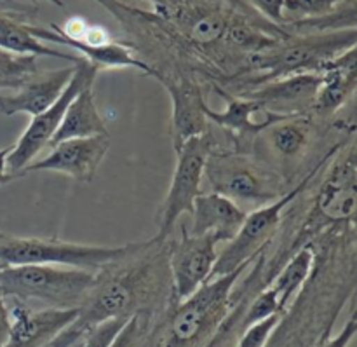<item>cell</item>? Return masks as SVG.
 Here are the masks:
<instances>
[{
  "label": "cell",
  "instance_id": "obj_1",
  "mask_svg": "<svg viewBox=\"0 0 357 347\" xmlns=\"http://www.w3.org/2000/svg\"><path fill=\"white\" fill-rule=\"evenodd\" d=\"M167 248V241L153 237L126 258L98 271L77 321L89 328L110 318L135 314L149 318L157 311L164 313L173 304Z\"/></svg>",
  "mask_w": 357,
  "mask_h": 347
},
{
  "label": "cell",
  "instance_id": "obj_2",
  "mask_svg": "<svg viewBox=\"0 0 357 347\" xmlns=\"http://www.w3.org/2000/svg\"><path fill=\"white\" fill-rule=\"evenodd\" d=\"M174 34L183 38L209 73V80L225 87L246 75L250 59L234 51L230 34L244 21L261 17L244 0H145Z\"/></svg>",
  "mask_w": 357,
  "mask_h": 347
},
{
  "label": "cell",
  "instance_id": "obj_3",
  "mask_svg": "<svg viewBox=\"0 0 357 347\" xmlns=\"http://www.w3.org/2000/svg\"><path fill=\"white\" fill-rule=\"evenodd\" d=\"M357 44V28L316 34H291L272 47L251 56L246 75L232 80L225 91L241 94L268 80L296 73H319L331 59Z\"/></svg>",
  "mask_w": 357,
  "mask_h": 347
},
{
  "label": "cell",
  "instance_id": "obj_4",
  "mask_svg": "<svg viewBox=\"0 0 357 347\" xmlns=\"http://www.w3.org/2000/svg\"><path fill=\"white\" fill-rule=\"evenodd\" d=\"M251 264L209 279L190 297L171 304L162 313V323L153 332L152 347L208 346L229 318L234 288Z\"/></svg>",
  "mask_w": 357,
  "mask_h": 347
},
{
  "label": "cell",
  "instance_id": "obj_5",
  "mask_svg": "<svg viewBox=\"0 0 357 347\" xmlns=\"http://www.w3.org/2000/svg\"><path fill=\"white\" fill-rule=\"evenodd\" d=\"M96 283V272L65 265H6L0 290L6 297L52 309H80Z\"/></svg>",
  "mask_w": 357,
  "mask_h": 347
},
{
  "label": "cell",
  "instance_id": "obj_6",
  "mask_svg": "<svg viewBox=\"0 0 357 347\" xmlns=\"http://www.w3.org/2000/svg\"><path fill=\"white\" fill-rule=\"evenodd\" d=\"M213 192L236 202L243 212L267 206L288 192V184L257 157L213 150L204 168Z\"/></svg>",
  "mask_w": 357,
  "mask_h": 347
},
{
  "label": "cell",
  "instance_id": "obj_7",
  "mask_svg": "<svg viewBox=\"0 0 357 347\" xmlns=\"http://www.w3.org/2000/svg\"><path fill=\"white\" fill-rule=\"evenodd\" d=\"M142 243L121 246L80 244L56 237H13L0 239V262L6 265H65L98 272L131 255Z\"/></svg>",
  "mask_w": 357,
  "mask_h": 347
},
{
  "label": "cell",
  "instance_id": "obj_8",
  "mask_svg": "<svg viewBox=\"0 0 357 347\" xmlns=\"http://www.w3.org/2000/svg\"><path fill=\"white\" fill-rule=\"evenodd\" d=\"M344 147V142L335 145L305 177L302 178L296 187H293L291 191L286 192L284 195L278 199V201L271 202L267 206H261V208L253 209L246 215L243 226L237 230L236 236L227 243V246L223 248L222 253H218V258H216V264L213 267L211 276L209 279L218 278V276L229 274V272L236 271L241 265L251 264L265 248L268 246L272 239H274V234L278 232L279 226L282 222V213L284 209L305 191L310 185V182L316 178V175H319V171L333 159L335 154ZM208 279V281H209Z\"/></svg>",
  "mask_w": 357,
  "mask_h": 347
},
{
  "label": "cell",
  "instance_id": "obj_9",
  "mask_svg": "<svg viewBox=\"0 0 357 347\" xmlns=\"http://www.w3.org/2000/svg\"><path fill=\"white\" fill-rule=\"evenodd\" d=\"M213 150H216V138L209 129L174 149L176 166H174L173 180H171L169 191L160 209L159 232L155 236L157 241L169 239L181 215L192 212L195 198L202 194L201 184L204 178V168Z\"/></svg>",
  "mask_w": 357,
  "mask_h": 347
},
{
  "label": "cell",
  "instance_id": "obj_10",
  "mask_svg": "<svg viewBox=\"0 0 357 347\" xmlns=\"http://www.w3.org/2000/svg\"><path fill=\"white\" fill-rule=\"evenodd\" d=\"M326 175V180L316 194L312 212L296 237L300 243H307L319 230H330V227L354 226L357 182L356 149L352 143L347 147V152H342L335 159L333 168Z\"/></svg>",
  "mask_w": 357,
  "mask_h": 347
},
{
  "label": "cell",
  "instance_id": "obj_11",
  "mask_svg": "<svg viewBox=\"0 0 357 347\" xmlns=\"http://www.w3.org/2000/svg\"><path fill=\"white\" fill-rule=\"evenodd\" d=\"M96 66L87 63L86 59L77 63L72 79L68 80V84H66V87L63 89V93L59 94L58 100H56L51 107L45 108L44 112H40V114L31 117L28 128L24 129L23 135L20 136L16 145L10 147V154L9 157H7V173H9L10 182L16 180V175L20 173L21 170H24L28 164L33 163L37 154H40V150L49 145V142H51L54 133L58 131L59 124H61L63 115H65L70 101H72L84 87L93 86L94 79H96Z\"/></svg>",
  "mask_w": 357,
  "mask_h": 347
},
{
  "label": "cell",
  "instance_id": "obj_12",
  "mask_svg": "<svg viewBox=\"0 0 357 347\" xmlns=\"http://www.w3.org/2000/svg\"><path fill=\"white\" fill-rule=\"evenodd\" d=\"M314 133L316 126L310 114L291 115L272 122L251 143L255 145L257 159L284 178L288 184V175L295 173L302 161L309 156Z\"/></svg>",
  "mask_w": 357,
  "mask_h": 347
},
{
  "label": "cell",
  "instance_id": "obj_13",
  "mask_svg": "<svg viewBox=\"0 0 357 347\" xmlns=\"http://www.w3.org/2000/svg\"><path fill=\"white\" fill-rule=\"evenodd\" d=\"M216 244L213 237L192 236L181 227V237L167 248L173 302L185 300L208 281L218 258Z\"/></svg>",
  "mask_w": 357,
  "mask_h": 347
},
{
  "label": "cell",
  "instance_id": "obj_14",
  "mask_svg": "<svg viewBox=\"0 0 357 347\" xmlns=\"http://www.w3.org/2000/svg\"><path fill=\"white\" fill-rule=\"evenodd\" d=\"M108 149H110V135L66 140L52 147V152L44 159L28 164L16 175V178L37 173V171H54L82 184H89L96 177L98 168L103 163Z\"/></svg>",
  "mask_w": 357,
  "mask_h": 347
},
{
  "label": "cell",
  "instance_id": "obj_15",
  "mask_svg": "<svg viewBox=\"0 0 357 347\" xmlns=\"http://www.w3.org/2000/svg\"><path fill=\"white\" fill-rule=\"evenodd\" d=\"M6 302L10 328L3 347H44L79 318V309H33L13 297H6Z\"/></svg>",
  "mask_w": 357,
  "mask_h": 347
},
{
  "label": "cell",
  "instance_id": "obj_16",
  "mask_svg": "<svg viewBox=\"0 0 357 347\" xmlns=\"http://www.w3.org/2000/svg\"><path fill=\"white\" fill-rule=\"evenodd\" d=\"M319 84V73H296L268 80L237 96L258 101L261 110L275 115H309L312 114Z\"/></svg>",
  "mask_w": 357,
  "mask_h": 347
},
{
  "label": "cell",
  "instance_id": "obj_17",
  "mask_svg": "<svg viewBox=\"0 0 357 347\" xmlns=\"http://www.w3.org/2000/svg\"><path fill=\"white\" fill-rule=\"evenodd\" d=\"M166 87L173 107V147L178 149L181 143L194 136L202 135L209 129V122L204 115L206 98L204 87L195 73L181 72L174 77L160 80Z\"/></svg>",
  "mask_w": 357,
  "mask_h": 347
},
{
  "label": "cell",
  "instance_id": "obj_18",
  "mask_svg": "<svg viewBox=\"0 0 357 347\" xmlns=\"http://www.w3.org/2000/svg\"><path fill=\"white\" fill-rule=\"evenodd\" d=\"M26 30L33 35L35 38L42 42H52L56 45H66V47L73 49V51L80 52V58L86 59L87 63H91L93 66H96L98 70L101 68H136L142 70V72L149 73L150 77H153V70L143 61L142 58H138L135 52V49L131 47L126 42H115L108 40L105 44H84V42L75 40V38L68 37L66 34H63L59 24L52 23L49 28L37 27V24L26 23Z\"/></svg>",
  "mask_w": 357,
  "mask_h": 347
},
{
  "label": "cell",
  "instance_id": "obj_19",
  "mask_svg": "<svg viewBox=\"0 0 357 347\" xmlns=\"http://www.w3.org/2000/svg\"><path fill=\"white\" fill-rule=\"evenodd\" d=\"M213 91L220 94L225 100L227 107L223 112L213 110L209 105H206L204 115L208 122L216 124L218 128L225 129L234 136V143L236 147H241L243 143H251L253 138H257L265 128L272 124V122L279 121V119L291 117V115H275L271 112H265L261 121H255L253 115L261 110V105L258 101L250 100V98L237 96V94H230L218 84H213Z\"/></svg>",
  "mask_w": 357,
  "mask_h": 347
},
{
  "label": "cell",
  "instance_id": "obj_20",
  "mask_svg": "<svg viewBox=\"0 0 357 347\" xmlns=\"http://www.w3.org/2000/svg\"><path fill=\"white\" fill-rule=\"evenodd\" d=\"M73 72L75 65L51 70V72H38L23 86L17 87V93H0V112L3 115L28 114L31 117L40 114L58 100L68 80L72 79Z\"/></svg>",
  "mask_w": 357,
  "mask_h": 347
},
{
  "label": "cell",
  "instance_id": "obj_21",
  "mask_svg": "<svg viewBox=\"0 0 357 347\" xmlns=\"http://www.w3.org/2000/svg\"><path fill=\"white\" fill-rule=\"evenodd\" d=\"M192 223L187 229L192 236H209L216 243H229L243 226L248 213L236 202L216 192L199 194L192 205Z\"/></svg>",
  "mask_w": 357,
  "mask_h": 347
},
{
  "label": "cell",
  "instance_id": "obj_22",
  "mask_svg": "<svg viewBox=\"0 0 357 347\" xmlns=\"http://www.w3.org/2000/svg\"><path fill=\"white\" fill-rule=\"evenodd\" d=\"M319 77L321 84L312 105V114L317 117H330L347 105L357 87L356 47L331 59L321 70Z\"/></svg>",
  "mask_w": 357,
  "mask_h": 347
},
{
  "label": "cell",
  "instance_id": "obj_23",
  "mask_svg": "<svg viewBox=\"0 0 357 347\" xmlns=\"http://www.w3.org/2000/svg\"><path fill=\"white\" fill-rule=\"evenodd\" d=\"M98 135H108V129L96 107L93 86H86L70 101L58 131L49 142V147H54L66 140L89 138Z\"/></svg>",
  "mask_w": 357,
  "mask_h": 347
},
{
  "label": "cell",
  "instance_id": "obj_24",
  "mask_svg": "<svg viewBox=\"0 0 357 347\" xmlns=\"http://www.w3.org/2000/svg\"><path fill=\"white\" fill-rule=\"evenodd\" d=\"M317 264V251L314 243H305L293 251L288 257V260L282 264L278 274L274 276L268 286H272L278 295L279 306H281L282 313L286 314L289 304L293 302L296 293L307 285L310 276L316 271Z\"/></svg>",
  "mask_w": 357,
  "mask_h": 347
},
{
  "label": "cell",
  "instance_id": "obj_25",
  "mask_svg": "<svg viewBox=\"0 0 357 347\" xmlns=\"http://www.w3.org/2000/svg\"><path fill=\"white\" fill-rule=\"evenodd\" d=\"M26 23L28 21L17 20L0 28V49L14 52V54L37 56V58L38 56H47V58L65 59V61H70L72 65L82 61L80 56H73L68 54V52L59 51V49H52L45 42L35 38L26 30Z\"/></svg>",
  "mask_w": 357,
  "mask_h": 347
},
{
  "label": "cell",
  "instance_id": "obj_26",
  "mask_svg": "<svg viewBox=\"0 0 357 347\" xmlns=\"http://www.w3.org/2000/svg\"><path fill=\"white\" fill-rule=\"evenodd\" d=\"M38 72L37 56L14 54L0 49V89H17Z\"/></svg>",
  "mask_w": 357,
  "mask_h": 347
},
{
  "label": "cell",
  "instance_id": "obj_27",
  "mask_svg": "<svg viewBox=\"0 0 357 347\" xmlns=\"http://www.w3.org/2000/svg\"><path fill=\"white\" fill-rule=\"evenodd\" d=\"M272 314H284L282 313L281 306H279L278 295H275L274 288L272 286H265L260 292L255 293L253 299L246 304L243 314H241L239 321L234 327L232 337H239L246 328H250L251 325L258 323L261 320H267Z\"/></svg>",
  "mask_w": 357,
  "mask_h": 347
},
{
  "label": "cell",
  "instance_id": "obj_28",
  "mask_svg": "<svg viewBox=\"0 0 357 347\" xmlns=\"http://www.w3.org/2000/svg\"><path fill=\"white\" fill-rule=\"evenodd\" d=\"M347 0H284L282 14L284 24L291 21L317 20V17L330 16Z\"/></svg>",
  "mask_w": 357,
  "mask_h": 347
},
{
  "label": "cell",
  "instance_id": "obj_29",
  "mask_svg": "<svg viewBox=\"0 0 357 347\" xmlns=\"http://www.w3.org/2000/svg\"><path fill=\"white\" fill-rule=\"evenodd\" d=\"M128 320L129 318L117 316L100 321L96 325H91L86 330V334H84L82 341H80L82 342L80 347H112L117 335L124 328V325L128 323Z\"/></svg>",
  "mask_w": 357,
  "mask_h": 347
},
{
  "label": "cell",
  "instance_id": "obj_30",
  "mask_svg": "<svg viewBox=\"0 0 357 347\" xmlns=\"http://www.w3.org/2000/svg\"><path fill=\"white\" fill-rule=\"evenodd\" d=\"M282 318H284V314H272L267 320L251 325L250 328H246L239 335L236 347H268V341L274 335V332L278 330Z\"/></svg>",
  "mask_w": 357,
  "mask_h": 347
},
{
  "label": "cell",
  "instance_id": "obj_31",
  "mask_svg": "<svg viewBox=\"0 0 357 347\" xmlns=\"http://www.w3.org/2000/svg\"><path fill=\"white\" fill-rule=\"evenodd\" d=\"M244 2L253 7L261 16L267 17L268 21L284 27V14H282L284 0H244Z\"/></svg>",
  "mask_w": 357,
  "mask_h": 347
},
{
  "label": "cell",
  "instance_id": "obj_32",
  "mask_svg": "<svg viewBox=\"0 0 357 347\" xmlns=\"http://www.w3.org/2000/svg\"><path fill=\"white\" fill-rule=\"evenodd\" d=\"M330 332H324L323 337H321V341L317 342L316 347H349L351 346L352 339L356 337V332H357V321H356V316L352 314L351 318H349V321L345 323V327L342 328L340 334L337 335V337H330Z\"/></svg>",
  "mask_w": 357,
  "mask_h": 347
},
{
  "label": "cell",
  "instance_id": "obj_33",
  "mask_svg": "<svg viewBox=\"0 0 357 347\" xmlns=\"http://www.w3.org/2000/svg\"><path fill=\"white\" fill-rule=\"evenodd\" d=\"M86 330L87 328L75 320L70 327H66L65 330L59 332V334L44 347H75L77 342L82 341Z\"/></svg>",
  "mask_w": 357,
  "mask_h": 347
},
{
  "label": "cell",
  "instance_id": "obj_34",
  "mask_svg": "<svg viewBox=\"0 0 357 347\" xmlns=\"http://www.w3.org/2000/svg\"><path fill=\"white\" fill-rule=\"evenodd\" d=\"M9 311H7V302L6 297H3L2 290H0V347L6 346L7 337H9Z\"/></svg>",
  "mask_w": 357,
  "mask_h": 347
},
{
  "label": "cell",
  "instance_id": "obj_35",
  "mask_svg": "<svg viewBox=\"0 0 357 347\" xmlns=\"http://www.w3.org/2000/svg\"><path fill=\"white\" fill-rule=\"evenodd\" d=\"M0 6L7 7V9H10L16 14H21L23 17L31 16V14H35L38 10L35 6H30V3H20L16 2V0H0Z\"/></svg>",
  "mask_w": 357,
  "mask_h": 347
},
{
  "label": "cell",
  "instance_id": "obj_36",
  "mask_svg": "<svg viewBox=\"0 0 357 347\" xmlns=\"http://www.w3.org/2000/svg\"><path fill=\"white\" fill-rule=\"evenodd\" d=\"M10 154V147H6V149H0V185L10 182L9 173H7V157Z\"/></svg>",
  "mask_w": 357,
  "mask_h": 347
},
{
  "label": "cell",
  "instance_id": "obj_37",
  "mask_svg": "<svg viewBox=\"0 0 357 347\" xmlns=\"http://www.w3.org/2000/svg\"><path fill=\"white\" fill-rule=\"evenodd\" d=\"M17 20L24 21V17L21 16V14L13 13V10L7 9V7L0 6V28L6 27V24H9V23H13V21H17Z\"/></svg>",
  "mask_w": 357,
  "mask_h": 347
},
{
  "label": "cell",
  "instance_id": "obj_38",
  "mask_svg": "<svg viewBox=\"0 0 357 347\" xmlns=\"http://www.w3.org/2000/svg\"><path fill=\"white\" fill-rule=\"evenodd\" d=\"M24 2L30 3V6H37L38 0H24ZM45 2H49L51 6H54V7H65V2H63V0H45Z\"/></svg>",
  "mask_w": 357,
  "mask_h": 347
},
{
  "label": "cell",
  "instance_id": "obj_39",
  "mask_svg": "<svg viewBox=\"0 0 357 347\" xmlns=\"http://www.w3.org/2000/svg\"><path fill=\"white\" fill-rule=\"evenodd\" d=\"M3 267H6V264H3V262H0V271H2Z\"/></svg>",
  "mask_w": 357,
  "mask_h": 347
},
{
  "label": "cell",
  "instance_id": "obj_40",
  "mask_svg": "<svg viewBox=\"0 0 357 347\" xmlns=\"http://www.w3.org/2000/svg\"><path fill=\"white\" fill-rule=\"evenodd\" d=\"M206 347H215V344H213V341H211V342H209V344L206 346Z\"/></svg>",
  "mask_w": 357,
  "mask_h": 347
},
{
  "label": "cell",
  "instance_id": "obj_41",
  "mask_svg": "<svg viewBox=\"0 0 357 347\" xmlns=\"http://www.w3.org/2000/svg\"><path fill=\"white\" fill-rule=\"evenodd\" d=\"M3 236H6V234H3V232H2V230H0V239H2V237H3Z\"/></svg>",
  "mask_w": 357,
  "mask_h": 347
}]
</instances>
